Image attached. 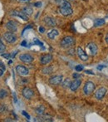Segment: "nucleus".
Instances as JSON below:
<instances>
[{
  "mask_svg": "<svg viewBox=\"0 0 108 122\" xmlns=\"http://www.w3.org/2000/svg\"><path fill=\"white\" fill-rule=\"evenodd\" d=\"M39 32H40L41 33H44V32H45V28L42 27H39Z\"/></svg>",
  "mask_w": 108,
  "mask_h": 122,
  "instance_id": "obj_35",
  "label": "nucleus"
},
{
  "mask_svg": "<svg viewBox=\"0 0 108 122\" xmlns=\"http://www.w3.org/2000/svg\"><path fill=\"white\" fill-rule=\"evenodd\" d=\"M44 23H46V25L50 27H53L57 25L56 20L53 18H51V17H46V18H44Z\"/></svg>",
  "mask_w": 108,
  "mask_h": 122,
  "instance_id": "obj_14",
  "label": "nucleus"
},
{
  "mask_svg": "<svg viewBox=\"0 0 108 122\" xmlns=\"http://www.w3.org/2000/svg\"><path fill=\"white\" fill-rule=\"evenodd\" d=\"M72 1H73V0H72Z\"/></svg>",
  "mask_w": 108,
  "mask_h": 122,
  "instance_id": "obj_45",
  "label": "nucleus"
},
{
  "mask_svg": "<svg viewBox=\"0 0 108 122\" xmlns=\"http://www.w3.org/2000/svg\"><path fill=\"white\" fill-rule=\"evenodd\" d=\"M35 111L38 116H41V115H43L44 112H45V107L43 106H39L38 107H37L35 109Z\"/></svg>",
  "mask_w": 108,
  "mask_h": 122,
  "instance_id": "obj_21",
  "label": "nucleus"
},
{
  "mask_svg": "<svg viewBox=\"0 0 108 122\" xmlns=\"http://www.w3.org/2000/svg\"><path fill=\"white\" fill-rule=\"evenodd\" d=\"M87 47L88 51L90 52V54L92 55V56H95V55H97L98 49H97V46L96 45L95 43H93V42H90V43H88V45H87Z\"/></svg>",
  "mask_w": 108,
  "mask_h": 122,
  "instance_id": "obj_11",
  "label": "nucleus"
},
{
  "mask_svg": "<svg viewBox=\"0 0 108 122\" xmlns=\"http://www.w3.org/2000/svg\"><path fill=\"white\" fill-rule=\"evenodd\" d=\"M13 96L14 97V102H17V97H16V93L15 92H13Z\"/></svg>",
  "mask_w": 108,
  "mask_h": 122,
  "instance_id": "obj_38",
  "label": "nucleus"
},
{
  "mask_svg": "<svg viewBox=\"0 0 108 122\" xmlns=\"http://www.w3.org/2000/svg\"><path fill=\"white\" fill-rule=\"evenodd\" d=\"M107 90L105 87H101L97 91V92L95 93V97L97 100H102V98L105 97V95L107 94Z\"/></svg>",
  "mask_w": 108,
  "mask_h": 122,
  "instance_id": "obj_10",
  "label": "nucleus"
},
{
  "mask_svg": "<svg viewBox=\"0 0 108 122\" xmlns=\"http://www.w3.org/2000/svg\"><path fill=\"white\" fill-rule=\"evenodd\" d=\"M60 13L63 16H69V15L72 14L73 10L72 9V8H60Z\"/></svg>",
  "mask_w": 108,
  "mask_h": 122,
  "instance_id": "obj_16",
  "label": "nucleus"
},
{
  "mask_svg": "<svg viewBox=\"0 0 108 122\" xmlns=\"http://www.w3.org/2000/svg\"><path fill=\"white\" fill-rule=\"evenodd\" d=\"M71 82L72 81L69 78H67V79H65L64 81L62 80V86L63 88H68V87H70Z\"/></svg>",
  "mask_w": 108,
  "mask_h": 122,
  "instance_id": "obj_23",
  "label": "nucleus"
},
{
  "mask_svg": "<svg viewBox=\"0 0 108 122\" xmlns=\"http://www.w3.org/2000/svg\"><path fill=\"white\" fill-rule=\"evenodd\" d=\"M37 120H35L36 121H53V118L52 116H50L49 115H41L39 116L38 118H37Z\"/></svg>",
  "mask_w": 108,
  "mask_h": 122,
  "instance_id": "obj_17",
  "label": "nucleus"
},
{
  "mask_svg": "<svg viewBox=\"0 0 108 122\" xmlns=\"http://www.w3.org/2000/svg\"><path fill=\"white\" fill-rule=\"evenodd\" d=\"M19 59L24 63H31L33 61V57L30 54H21L19 56Z\"/></svg>",
  "mask_w": 108,
  "mask_h": 122,
  "instance_id": "obj_13",
  "label": "nucleus"
},
{
  "mask_svg": "<svg viewBox=\"0 0 108 122\" xmlns=\"http://www.w3.org/2000/svg\"><path fill=\"white\" fill-rule=\"evenodd\" d=\"M52 55L51 54H46L43 55L40 57V63L42 65H47L48 64L49 62H51L52 60Z\"/></svg>",
  "mask_w": 108,
  "mask_h": 122,
  "instance_id": "obj_8",
  "label": "nucleus"
},
{
  "mask_svg": "<svg viewBox=\"0 0 108 122\" xmlns=\"http://www.w3.org/2000/svg\"><path fill=\"white\" fill-rule=\"evenodd\" d=\"M81 84H82V81L80 80L79 78L75 79L73 81L71 82V85H70V89H71L72 92H76V91L79 88V86H81Z\"/></svg>",
  "mask_w": 108,
  "mask_h": 122,
  "instance_id": "obj_12",
  "label": "nucleus"
},
{
  "mask_svg": "<svg viewBox=\"0 0 108 122\" xmlns=\"http://www.w3.org/2000/svg\"><path fill=\"white\" fill-rule=\"evenodd\" d=\"M12 16H16V17H18V18H22L23 20H24V21H27L28 20V17L27 16V15H25L23 13H22V12H19V11H13L11 13Z\"/></svg>",
  "mask_w": 108,
  "mask_h": 122,
  "instance_id": "obj_15",
  "label": "nucleus"
},
{
  "mask_svg": "<svg viewBox=\"0 0 108 122\" xmlns=\"http://www.w3.org/2000/svg\"><path fill=\"white\" fill-rule=\"evenodd\" d=\"M33 42V44H37V45H39V46H43L42 42H41L37 38H34L33 39V42Z\"/></svg>",
  "mask_w": 108,
  "mask_h": 122,
  "instance_id": "obj_30",
  "label": "nucleus"
},
{
  "mask_svg": "<svg viewBox=\"0 0 108 122\" xmlns=\"http://www.w3.org/2000/svg\"><path fill=\"white\" fill-rule=\"evenodd\" d=\"M22 13H23L25 15H27V17L28 16H31L33 13V9L30 7H24V8H22Z\"/></svg>",
  "mask_w": 108,
  "mask_h": 122,
  "instance_id": "obj_19",
  "label": "nucleus"
},
{
  "mask_svg": "<svg viewBox=\"0 0 108 122\" xmlns=\"http://www.w3.org/2000/svg\"><path fill=\"white\" fill-rule=\"evenodd\" d=\"M27 45V42L26 41H23V42H22V46H23V47H26Z\"/></svg>",
  "mask_w": 108,
  "mask_h": 122,
  "instance_id": "obj_40",
  "label": "nucleus"
},
{
  "mask_svg": "<svg viewBox=\"0 0 108 122\" xmlns=\"http://www.w3.org/2000/svg\"><path fill=\"white\" fill-rule=\"evenodd\" d=\"M22 94H23V97L26 98V99H27V100L32 99V97L34 96L33 91H32L31 88L27 87V86L24 87V88L23 89V91H22Z\"/></svg>",
  "mask_w": 108,
  "mask_h": 122,
  "instance_id": "obj_5",
  "label": "nucleus"
},
{
  "mask_svg": "<svg viewBox=\"0 0 108 122\" xmlns=\"http://www.w3.org/2000/svg\"><path fill=\"white\" fill-rule=\"evenodd\" d=\"M80 76H80V74H77V73H74L72 75V77L74 79H77V78H80Z\"/></svg>",
  "mask_w": 108,
  "mask_h": 122,
  "instance_id": "obj_32",
  "label": "nucleus"
},
{
  "mask_svg": "<svg viewBox=\"0 0 108 122\" xmlns=\"http://www.w3.org/2000/svg\"><path fill=\"white\" fill-rule=\"evenodd\" d=\"M86 72L89 73V74H93V72H92V71H86Z\"/></svg>",
  "mask_w": 108,
  "mask_h": 122,
  "instance_id": "obj_43",
  "label": "nucleus"
},
{
  "mask_svg": "<svg viewBox=\"0 0 108 122\" xmlns=\"http://www.w3.org/2000/svg\"><path fill=\"white\" fill-rule=\"evenodd\" d=\"M5 50H6V46L3 42V41L0 39V53H3Z\"/></svg>",
  "mask_w": 108,
  "mask_h": 122,
  "instance_id": "obj_26",
  "label": "nucleus"
},
{
  "mask_svg": "<svg viewBox=\"0 0 108 122\" xmlns=\"http://www.w3.org/2000/svg\"><path fill=\"white\" fill-rule=\"evenodd\" d=\"M105 20L102 19V18H98V19H96L95 21H94V25H95V27H101V26L104 25L105 24Z\"/></svg>",
  "mask_w": 108,
  "mask_h": 122,
  "instance_id": "obj_22",
  "label": "nucleus"
},
{
  "mask_svg": "<svg viewBox=\"0 0 108 122\" xmlns=\"http://www.w3.org/2000/svg\"><path fill=\"white\" fill-rule=\"evenodd\" d=\"M75 42L76 41H75L74 37H71V36H67L61 41V47L62 48H69L74 45Z\"/></svg>",
  "mask_w": 108,
  "mask_h": 122,
  "instance_id": "obj_1",
  "label": "nucleus"
},
{
  "mask_svg": "<svg viewBox=\"0 0 108 122\" xmlns=\"http://www.w3.org/2000/svg\"><path fill=\"white\" fill-rule=\"evenodd\" d=\"M0 67H1L2 69L3 70V71H4V70H5V66H4V65H3V62H1V61H0Z\"/></svg>",
  "mask_w": 108,
  "mask_h": 122,
  "instance_id": "obj_36",
  "label": "nucleus"
},
{
  "mask_svg": "<svg viewBox=\"0 0 108 122\" xmlns=\"http://www.w3.org/2000/svg\"><path fill=\"white\" fill-rule=\"evenodd\" d=\"M34 6L37 7V8H41V7H42V3H41V2L35 3H34Z\"/></svg>",
  "mask_w": 108,
  "mask_h": 122,
  "instance_id": "obj_31",
  "label": "nucleus"
},
{
  "mask_svg": "<svg viewBox=\"0 0 108 122\" xmlns=\"http://www.w3.org/2000/svg\"><path fill=\"white\" fill-rule=\"evenodd\" d=\"M6 27L8 31H10V32H15L17 30H18V24H17V23L15 21L11 20V21H8V23H6Z\"/></svg>",
  "mask_w": 108,
  "mask_h": 122,
  "instance_id": "obj_7",
  "label": "nucleus"
},
{
  "mask_svg": "<svg viewBox=\"0 0 108 122\" xmlns=\"http://www.w3.org/2000/svg\"><path fill=\"white\" fill-rule=\"evenodd\" d=\"M103 67H104V66H103V65H101V66H99L98 67H97V69H98V70H102Z\"/></svg>",
  "mask_w": 108,
  "mask_h": 122,
  "instance_id": "obj_42",
  "label": "nucleus"
},
{
  "mask_svg": "<svg viewBox=\"0 0 108 122\" xmlns=\"http://www.w3.org/2000/svg\"><path fill=\"white\" fill-rule=\"evenodd\" d=\"M16 71L18 74L19 76H27L29 74V71L28 69L26 67V66H23V65H18L16 66Z\"/></svg>",
  "mask_w": 108,
  "mask_h": 122,
  "instance_id": "obj_6",
  "label": "nucleus"
},
{
  "mask_svg": "<svg viewBox=\"0 0 108 122\" xmlns=\"http://www.w3.org/2000/svg\"><path fill=\"white\" fill-rule=\"evenodd\" d=\"M77 55H78V57H79L82 61H87V60H88V56H87V54L84 51V50L82 49L81 47H77Z\"/></svg>",
  "mask_w": 108,
  "mask_h": 122,
  "instance_id": "obj_9",
  "label": "nucleus"
},
{
  "mask_svg": "<svg viewBox=\"0 0 108 122\" xmlns=\"http://www.w3.org/2000/svg\"><path fill=\"white\" fill-rule=\"evenodd\" d=\"M63 80V76L62 75H56L49 79V83L52 86H57L62 83Z\"/></svg>",
  "mask_w": 108,
  "mask_h": 122,
  "instance_id": "obj_4",
  "label": "nucleus"
},
{
  "mask_svg": "<svg viewBox=\"0 0 108 122\" xmlns=\"http://www.w3.org/2000/svg\"><path fill=\"white\" fill-rule=\"evenodd\" d=\"M75 69H76L77 71H82V70L84 69V66H82V65H77V66H76V67H75Z\"/></svg>",
  "mask_w": 108,
  "mask_h": 122,
  "instance_id": "obj_29",
  "label": "nucleus"
},
{
  "mask_svg": "<svg viewBox=\"0 0 108 122\" xmlns=\"http://www.w3.org/2000/svg\"><path fill=\"white\" fill-rule=\"evenodd\" d=\"M105 41H106V42L108 44V33L107 34V36H106V37H105Z\"/></svg>",
  "mask_w": 108,
  "mask_h": 122,
  "instance_id": "obj_41",
  "label": "nucleus"
},
{
  "mask_svg": "<svg viewBox=\"0 0 108 122\" xmlns=\"http://www.w3.org/2000/svg\"><path fill=\"white\" fill-rule=\"evenodd\" d=\"M22 113H23V116H25V117H27V119H30V116H29V115L28 114H27V113L26 112V111H23V112H22Z\"/></svg>",
  "mask_w": 108,
  "mask_h": 122,
  "instance_id": "obj_33",
  "label": "nucleus"
},
{
  "mask_svg": "<svg viewBox=\"0 0 108 122\" xmlns=\"http://www.w3.org/2000/svg\"><path fill=\"white\" fill-rule=\"evenodd\" d=\"M3 39H4L8 43H14L17 41V37L13 32H8L3 34Z\"/></svg>",
  "mask_w": 108,
  "mask_h": 122,
  "instance_id": "obj_3",
  "label": "nucleus"
},
{
  "mask_svg": "<svg viewBox=\"0 0 108 122\" xmlns=\"http://www.w3.org/2000/svg\"><path fill=\"white\" fill-rule=\"evenodd\" d=\"M7 110V107L5 105H0V113H4Z\"/></svg>",
  "mask_w": 108,
  "mask_h": 122,
  "instance_id": "obj_27",
  "label": "nucleus"
},
{
  "mask_svg": "<svg viewBox=\"0 0 108 122\" xmlns=\"http://www.w3.org/2000/svg\"><path fill=\"white\" fill-rule=\"evenodd\" d=\"M60 8H72V5L67 0H57Z\"/></svg>",
  "mask_w": 108,
  "mask_h": 122,
  "instance_id": "obj_18",
  "label": "nucleus"
},
{
  "mask_svg": "<svg viewBox=\"0 0 108 122\" xmlns=\"http://www.w3.org/2000/svg\"><path fill=\"white\" fill-rule=\"evenodd\" d=\"M1 56H3V57L6 58V59H10V58L12 57L11 54H9V53H1Z\"/></svg>",
  "mask_w": 108,
  "mask_h": 122,
  "instance_id": "obj_28",
  "label": "nucleus"
},
{
  "mask_svg": "<svg viewBox=\"0 0 108 122\" xmlns=\"http://www.w3.org/2000/svg\"><path fill=\"white\" fill-rule=\"evenodd\" d=\"M85 1H87V0H85Z\"/></svg>",
  "mask_w": 108,
  "mask_h": 122,
  "instance_id": "obj_44",
  "label": "nucleus"
},
{
  "mask_svg": "<svg viewBox=\"0 0 108 122\" xmlns=\"http://www.w3.org/2000/svg\"><path fill=\"white\" fill-rule=\"evenodd\" d=\"M3 73H4L3 72V70L2 69V68H0V76H2L3 75Z\"/></svg>",
  "mask_w": 108,
  "mask_h": 122,
  "instance_id": "obj_39",
  "label": "nucleus"
},
{
  "mask_svg": "<svg viewBox=\"0 0 108 122\" xmlns=\"http://www.w3.org/2000/svg\"><path fill=\"white\" fill-rule=\"evenodd\" d=\"M58 34H59V32H58V31L57 29H52L47 33V37L50 39H54L57 36H58Z\"/></svg>",
  "mask_w": 108,
  "mask_h": 122,
  "instance_id": "obj_20",
  "label": "nucleus"
},
{
  "mask_svg": "<svg viewBox=\"0 0 108 122\" xmlns=\"http://www.w3.org/2000/svg\"><path fill=\"white\" fill-rule=\"evenodd\" d=\"M18 2H21V3H28L31 0H18Z\"/></svg>",
  "mask_w": 108,
  "mask_h": 122,
  "instance_id": "obj_37",
  "label": "nucleus"
},
{
  "mask_svg": "<svg viewBox=\"0 0 108 122\" xmlns=\"http://www.w3.org/2000/svg\"><path fill=\"white\" fill-rule=\"evenodd\" d=\"M8 97V92L5 89H0V100L4 99Z\"/></svg>",
  "mask_w": 108,
  "mask_h": 122,
  "instance_id": "obj_24",
  "label": "nucleus"
},
{
  "mask_svg": "<svg viewBox=\"0 0 108 122\" xmlns=\"http://www.w3.org/2000/svg\"><path fill=\"white\" fill-rule=\"evenodd\" d=\"M95 88H96V86H95V84H94L93 82H92V81L86 82L85 86H84V87H83L84 94H85V95H87V96L90 95V94H92V92H94Z\"/></svg>",
  "mask_w": 108,
  "mask_h": 122,
  "instance_id": "obj_2",
  "label": "nucleus"
},
{
  "mask_svg": "<svg viewBox=\"0 0 108 122\" xmlns=\"http://www.w3.org/2000/svg\"><path fill=\"white\" fill-rule=\"evenodd\" d=\"M52 72V67L50 66H47V67L42 69V73L43 74H50Z\"/></svg>",
  "mask_w": 108,
  "mask_h": 122,
  "instance_id": "obj_25",
  "label": "nucleus"
},
{
  "mask_svg": "<svg viewBox=\"0 0 108 122\" xmlns=\"http://www.w3.org/2000/svg\"><path fill=\"white\" fill-rule=\"evenodd\" d=\"M68 54H69V55H74L75 54V50L73 48L70 49L69 51H68Z\"/></svg>",
  "mask_w": 108,
  "mask_h": 122,
  "instance_id": "obj_34",
  "label": "nucleus"
}]
</instances>
